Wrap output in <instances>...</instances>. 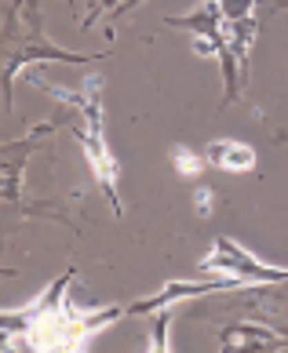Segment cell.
<instances>
[{
    "label": "cell",
    "instance_id": "6da1fadb",
    "mask_svg": "<svg viewBox=\"0 0 288 353\" xmlns=\"http://www.w3.org/2000/svg\"><path fill=\"white\" fill-rule=\"evenodd\" d=\"M201 266L204 270H215V273H227V281H233V284H244V281H278V277H285V273H288V270H273L267 263H259V259H252L241 244H230V241H219L212 252L201 259Z\"/></svg>",
    "mask_w": 288,
    "mask_h": 353
},
{
    "label": "cell",
    "instance_id": "7a4b0ae2",
    "mask_svg": "<svg viewBox=\"0 0 288 353\" xmlns=\"http://www.w3.org/2000/svg\"><path fill=\"white\" fill-rule=\"evenodd\" d=\"M212 161L222 168V172L241 175V172H252V168H256V150L248 146V142H227V139H219V142H212Z\"/></svg>",
    "mask_w": 288,
    "mask_h": 353
},
{
    "label": "cell",
    "instance_id": "3957f363",
    "mask_svg": "<svg viewBox=\"0 0 288 353\" xmlns=\"http://www.w3.org/2000/svg\"><path fill=\"white\" fill-rule=\"evenodd\" d=\"M172 164H175V172L182 179H198L201 175V157L190 146H172Z\"/></svg>",
    "mask_w": 288,
    "mask_h": 353
},
{
    "label": "cell",
    "instance_id": "277c9868",
    "mask_svg": "<svg viewBox=\"0 0 288 353\" xmlns=\"http://www.w3.org/2000/svg\"><path fill=\"white\" fill-rule=\"evenodd\" d=\"M193 204H198V212H201V215H208V212H212V190L201 186L198 193H193Z\"/></svg>",
    "mask_w": 288,
    "mask_h": 353
}]
</instances>
